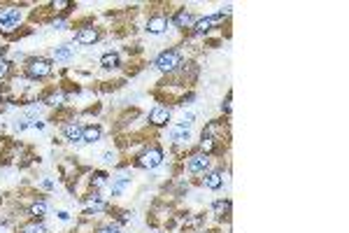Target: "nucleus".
Here are the masks:
<instances>
[{
	"label": "nucleus",
	"instance_id": "f03ea898",
	"mask_svg": "<svg viewBox=\"0 0 349 233\" xmlns=\"http://www.w3.org/2000/svg\"><path fill=\"white\" fill-rule=\"evenodd\" d=\"M154 66L161 70V73H168V75H172L177 68L182 66V56L177 54L174 49H165V51H161V54L156 56V61H154Z\"/></svg>",
	"mask_w": 349,
	"mask_h": 233
},
{
	"label": "nucleus",
	"instance_id": "a211bd4d",
	"mask_svg": "<svg viewBox=\"0 0 349 233\" xmlns=\"http://www.w3.org/2000/svg\"><path fill=\"white\" fill-rule=\"evenodd\" d=\"M73 56V47L70 44H61V47H56L54 49V59L56 61H68Z\"/></svg>",
	"mask_w": 349,
	"mask_h": 233
},
{
	"label": "nucleus",
	"instance_id": "4468645a",
	"mask_svg": "<svg viewBox=\"0 0 349 233\" xmlns=\"http://www.w3.org/2000/svg\"><path fill=\"white\" fill-rule=\"evenodd\" d=\"M44 215H47V203H44V201H35L28 208V217H30V219H42Z\"/></svg>",
	"mask_w": 349,
	"mask_h": 233
},
{
	"label": "nucleus",
	"instance_id": "1a4fd4ad",
	"mask_svg": "<svg viewBox=\"0 0 349 233\" xmlns=\"http://www.w3.org/2000/svg\"><path fill=\"white\" fill-rule=\"evenodd\" d=\"M172 24H174V28H191L193 26V14L189 12L187 7H180V10L174 12V17H172Z\"/></svg>",
	"mask_w": 349,
	"mask_h": 233
},
{
	"label": "nucleus",
	"instance_id": "6e6552de",
	"mask_svg": "<svg viewBox=\"0 0 349 233\" xmlns=\"http://www.w3.org/2000/svg\"><path fill=\"white\" fill-rule=\"evenodd\" d=\"M75 40H77L79 44H93V42L100 40V31L93 28V26H84V28H79V31H77Z\"/></svg>",
	"mask_w": 349,
	"mask_h": 233
},
{
	"label": "nucleus",
	"instance_id": "7c9ffc66",
	"mask_svg": "<svg viewBox=\"0 0 349 233\" xmlns=\"http://www.w3.org/2000/svg\"><path fill=\"white\" fill-rule=\"evenodd\" d=\"M0 233H3V231H0Z\"/></svg>",
	"mask_w": 349,
	"mask_h": 233
},
{
	"label": "nucleus",
	"instance_id": "423d86ee",
	"mask_svg": "<svg viewBox=\"0 0 349 233\" xmlns=\"http://www.w3.org/2000/svg\"><path fill=\"white\" fill-rule=\"evenodd\" d=\"M210 156L207 154H193L191 159H189V172L193 175H198V172H207L210 170Z\"/></svg>",
	"mask_w": 349,
	"mask_h": 233
},
{
	"label": "nucleus",
	"instance_id": "a878e982",
	"mask_svg": "<svg viewBox=\"0 0 349 233\" xmlns=\"http://www.w3.org/2000/svg\"><path fill=\"white\" fill-rule=\"evenodd\" d=\"M102 161H105V163H114V161H117V154L114 152H105V154H102Z\"/></svg>",
	"mask_w": 349,
	"mask_h": 233
},
{
	"label": "nucleus",
	"instance_id": "6ab92c4d",
	"mask_svg": "<svg viewBox=\"0 0 349 233\" xmlns=\"http://www.w3.org/2000/svg\"><path fill=\"white\" fill-rule=\"evenodd\" d=\"M200 154H207L210 156L212 152H217V140H212V138H200Z\"/></svg>",
	"mask_w": 349,
	"mask_h": 233
},
{
	"label": "nucleus",
	"instance_id": "f8f14e48",
	"mask_svg": "<svg viewBox=\"0 0 349 233\" xmlns=\"http://www.w3.org/2000/svg\"><path fill=\"white\" fill-rule=\"evenodd\" d=\"M170 138H172L174 142H187L189 138H191V133H189V126H184V124H177V126H172V129H170Z\"/></svg>",
	"mask_w": 349,
	"mask_h": 233
},
{
	"label": "nucleus",
	"instance_id": "c85d7f7f",
	"mask_svg": "<svg viewBox=\"0 0 349 233\" xmlns=\"http://www.w3.org/2000/svg\"><path fill=\"white\" fill-rule=\"evenodd\" d=\"M59 219H63V221H66V219H70V215H68L66 210H61V212H59Z\"/></svg>",
	"mask_w": 349,
	"mask_h": 233
},
{
	"label": "nucleus",
	"instance_id": "20e7f679",
	"mask_svg": "<svg viewBox=\"0 0 349 233\" xmlns=\"http://www.w3.org/2000/svg\"><path fill=\"white\" fill-rule=\"evenodd\" d=\"M19 21H21V10L10 7V10H5V12H0V31H3V33L17 31Z\"/></svg>",
	"mask_w": 349,
	"mask_h": 233
},
{
	"label": "nucleus",
	"instance_id": "cd10ccee",
	"mask_svg": "<svg viewBox=\"0 0 349 233\" xmlns=\"http://www.w3.org/2000/svg\"><path fill=\"white\" fill-rule=\"evenodd\" d=\"M42 187H44V189H51V187H54V182H51V180H42Z\"/></svg>",
	"mask_w": 349,
	"mask_h": 233
},
{
	"label": "nucleus",
	"instance_id": "9d476101",
	"mask_svg": "<svg viewBox=\"0 0 349 233\" xmlns=\"http://www.w3.org/2000/svg\"><path fill=\"white\" fill-rule=\"evenodd\" d=\"M203 184L205 187H207V189H219V187H221L223 184V172L219 170V168H214V170H207L205 172V178H203Z\"/></svg>",
	"mask_w": 349,
	"mask_h": 233
},
{
	"label": "nucleus",
	"instance_id": "2eb2a0df",
	"mask_svg": "<svg viewBox=\"0 0 349 233\" xmlns=\"http://www.w3.org/2000/svg\"><path fill=\"white\" fill-rule=\"evenodd\" d=\"M128 187H131V178H126V175L117 178L114 182H112V196H121V194H124Z\"/></svg>",
	"mask_w": 349,
	"mask_h": 233
},
{
	"label": "nucleus",
	"instance_id": "9b49d317",
	"mask_svg": "<svg viewBox=\"0 0 349 233\" xmlns=\"http://www.w3.org/2000/svg\"><path fill=\"white\" fill-rule=\"evenodd\" d=\"M63 135H66L70 142H82V135H84V126H79L77 122H70L63 126Z\"/></svg>",
	"mask_w": 349,
	"mask_h": 233
},
{
	"label": "nucleus",
	"instance_id": "f257e3e1",
	"mask_svg": "<svg viewBox=\"0 0 349 233\" xmlns=\"http://www.w3.org/2000/svg\"><path fill=\"white\" fill-rule=\"evenodd\" d=\"M51 70H54L51 61H49V59H42V56L28 59V63H26V75H28L30 80H44V77L51 75Z\"/></svg>",
	"mask_w": 349,
	"mask_h": 233
},
{
	"label": "nucleus",
	"instance_id": "393cba45",
	"mask_svg": "<svg viewBox=\"0 0 349 233\" xmlns=\"http://www.w3.org/2000/svg\"><path fill=\"white\" fill-rule=\"evenodd\" d=\"M230 98H233V93H228V96H226V100L221 103V110L226 112V114H230Z\"/></svg>",
	"mask_w": 349,
	"mask_h": 233
},
{
	"label": "nucleus",
	"instance_id": "0eeeda50",
	"mask_svg": "<svg viewBox=\"0 0 349 233\" xmlns=\"http://www.w3.org/2000/svg\"><path fill=\"white\" fill-rule=\"evenodd\" d=\"M170 122V107L168 105H156L149 112V124L151 126H165Z\"/></svg>",
	"mask_w": 349,
	"mask_h": 233
},
{
	"label": "nucleus",
	"instance_id": "412c9836",
	"mask_svg": "<svg viewBox=\"0 0 349 233\" xmlns=\"http://www.w3.org/2000/svg\"><path fill=\"white\" fill-rule=\"evenodd\" d=\"M214 215L217 217H223V215H230V201H217L214 203Z\"/></svg>",
	"mask_w": 349,
	"mask_h": 233
},
{
	"label": "nucleus",
	"instance_id": "bb28decb",
	"mask_svg": "<svg viewBox=\"0 0 349 233\" xmlns=\"http://www.w3.org/2000/svg\"><path fill=\"white\" fill-rule=\"evenodd\" d=\"M131 212H128V210H121V212H119V221H128V219H131Z\"/></svg>",
	"mask_w": 349,
	"mask_h": 233
},
{
	"label": "nucleus",
	"instance_id": "aec40b11",
	"mask_svg": "<svg viewBox=\"0 0 349 233\" xmlns=\"http://www.w3.org/2000/svg\"><path fill=\"white\" fill-rule=\"evenodd\" d=\"M49 7H51L56 14H66V12H70V10H73V3H70V0H54V3H51Z\"/></svg>",
	"mask_w": 349,
	"mask_h": 233
},
{
	"label": "nucleus",
	"instance_id": "ddd939ff",
	"mask_svg": "<svg viewBox=\"0 0 349 233\" xmlns=\"http://www.w3.org/2000/svg\"><path fill=\"white\" fill-rule=\"evenodd\" d=\"M100 126H96V124H91V126H84V135H82V142H98L100 140Z\"/></svg>",
	"mask_w": 349,
	"mask_h": 233
},
{
	"label": "nucleus",
	"instance_id": "f3484780",
	"mask_svg": "<svg viewBox=\"0 0 349 233\" xmlns=\"http://www.w3.org/2000/svg\"><path fill=\"white\" fill-rule=\"evenodd\" d=\"M21 233H47V228H44L42 221L33 219V221H28V224H24V226H21Z\"/></svg>",
	"mask_w": 349,
	"mask_h": 233
},
{
	"label": "nucleus",
	"instance_id": "b1692460",
	"mask_svg": "<svg viewBox=\"0 0 349 233\" xmlns=\"http://www.w3.org/2000/svg\"><path fill=\"white\" fill-rule=\"evenodd\" d=\"M96 233H121V231H119V226H117V224H107V226L96 228Z\"/></svg>",
	"mask_w": 349,
	"mask_h": 233
},
{
	"label": "nucleus",
	"instance_id": "7ed1b4c3",
	"mask_svg": "<svg viewBox=\"0 0 349 233\" xmlns=\"http://www.w3.org/2000/svg\"><path fill=\"white\" fill-rule=\"evenodd\" d=\"M161 163H163V152L158 147H147L145 152L135 159V166L145 168V170H154V168H158Z\"/></svg>",
	"mask_w": 349,
	"mask_h": 233
},
{
	"label": "nucleus",
	"instance_id": "39448f33",
	"mask_svg": "<svg viewBox=\"0 0 349 233\" xmlns=\"http://www.w3.org/2000/svg\"><path fill=\"white\" fill-rule=\"evenodd\" d=\"M170 26V19L165 14H154V17L147 19V31L154 33V35H161V33L168 31Z\"/></svg>",
	"mask_w": 349,
	"mask_h": 233
},
{
	"label": "nucleus",
	"instance_id": "dca6fc26",
	"mask_svg": "<svg viewBox=\"0 0 349 233\" xmlns=\"http://www.w3.org/2000/svg\"><path fill=\"white\" fill-rule=\"evenodd\" d=\"M100 66L105 68V70H114V68H119V54H114V51L105 54L100 59Z\"/></svg>",
	"mask_w": 349,
	"mask_h": 233
},
{
	"label": "nucleus",
	"instance_id": "5701e85b",
	"mask_svg": "<svg viewBox=\"0 0 349 233\" xmlns=\"http://www.w3.org/2000/svg\"><path fill=\"white\" fill-rule=\"evenodd\" d=\"M12 73V63L7 59H0V80H7V75Z\"/></svg>",
	"mask_w": 349,
	"mask_h": 233
},
{
	"label": "nucleus",
	"instance_id": "c756f323",
	"mask_svg": "<svg viewBox=\"0 0 349 233\" xmlns=\"http://www.w3.org/2000/svg\"><path fill=\"white\" fill-rule=\"evenodd\" d=\"M200 233H205V231H200Z\"/></svg>",
	"mask_w": 349,
	"mask_h": 233
},
{
	"label": "nucleus",
	"instance_id": "4be33fe9",
	"mask_svg": "<svg viewBox=\"0 0 349 233\" xmlns=\"http://www.w3.org/2000/svg\"><path fill=\"white\" fill-rule=\"evenodd\" d=\"M91 184H93L96 189H100V187H105V184H107V175H105V172H96V175L91 178Z\"/></svg>",
	"mask_w": 349,
	"mask_h": 233
}]
</instances>
